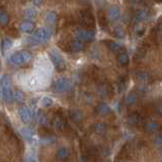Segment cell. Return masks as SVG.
I'll return each instance as SVG.
<instances>
[{
	"label": "cell",
	"mask_w": 162,
	"mask_h": 162,
	"mask_svg": "<svg viewBox=\"0 0 162 162\" xmlns=\"http://www.w3.org/2000/svg\"><path fill=\"white\" fill-rule=\"evenodd\" d=\"M129 61H130V57H129V55L126 52L120 54L119 57H117V62H119V64L122 66L127 65L129 63Z\"/></svg>",
	"instance_id": "obj_27"
},
{
	"label": "cell",
	"mask_w": 162,
	"mask_h": 162,
	"mask_svg": "<svg viewBox=\"0 0 162 162\" xmlns=\"http://www.w3.org/2000/svg\"><path fill=\"white\" fill-rule=\"evenodd\" d=\"M24 17L28 18V20H31V19H34V18L36 17L38 15V12H36V10L35 8H32V7H29V8H27L24 10Z\"/></svg>",
	"instance_id": "obj_22"
},
{
	"label": "cell",
	"mask_w": 162,
	"mask_h": 162,
	"mask_svg": "<svg viewBox=\"0 0 162 162\" xmlns=\"http://www.w3.org/2000/svg\"><path fill=\"white\" fill-rule=\"evenodd\" d=\"M136 78L141 82H148L151 80V74L147 71H143V70H140V71L136 72Z\"/></svg>",
	"instance_id": "obj_17"
},
{
	"label": "cell",
	"mask_w": 162,
	"mask_h": 162,
	"mask_svg": "<svg viewBox=\"0 0 162 162\" xmlns=\"http://www.w3.org/2000/svg\"><path fill=\"white\" fill-rule=\"evenodd\" d=\"M137 100H138V95L135 92H130L126 97H125L124 102L126 105L131 106V105H134L137 104Z\"/></svg>",
	"instance_id": "obj_18"
},
{
	"label": "cell",
	"mask_w": 162,
	"mask_h": 162,
	"mask_svg": "<svg viewBox=\"0 0 162 162\" xmlns=\"http://www.w3.org/2000/svg\"><path fill=\"white\" fill-rule=\"evenodd\" d=\"M145 54H146V51L143 49V48H139L137 53H136V59H142L145 56Z\"/></svg>",
	"instance_id": "obj_37"
},
{
	"label": "cell",
	"mask_w": 162,
	"mask_h": 162,
	"mask_svg": "<svg viewBox=\"0 0 162 162\" xmlns=\"http://www.w3.org/2000/svg\"><path fill=\"white\" fill-rule=\"evenodd\" d=\"M108 16L110 20L115 21L117 19H119L120 16H121V9L120 7L117 5H113L112 7L109 8V11H108Z\"/></svg>",
	"instance_id": "obj_10"
},
{
	"label": "cell",
	"mask_w": 162,
	"mask_h": 162,
	"mask_svg": "<svg viewBox=\"0 0 162 162\" xmlns=\"http://www.w3.org/2000/svg\"><path fill=\"white\" fill-rule=\"evenodd\" d=\"M142 122V117L139 115L138 113H132L130 116L128 117V123L131 126H137Z\"/></svg>",
	"instance_id": "obj_16"
},
{
	"label": "cell",
	"mask_w": 162,
	"mask_h": 162,
	"mask_svg": "<svg viewBox=\"0 0 162 162\" xmlns=\"http://www.w3.org/2000/svg\"><path fill=\"white\" fill-rule=\"evenodd\" d=\"M76 36L78 40H83V42H92L95 39V34L91 29H87L84 28H78L76 29Z\"/></svg>",
	"instance_id": "obj_3"
},
{
	"label": "cell",
	"mask_w": 162,
	"mask_h": 162,
	"mask_svg": "<svg viewBox=\"0 0 162 162\" xmlns=\"http://www.w3.org/2000/svg\"><path fill=\"white\" fill-rule=\"evenodd\" d=\"M92 131L97 135H104L106 132V126L104 123H95L92 126Z\"/></svg>",
	"instance_id": "obj_21"
},
{
	"label": "cell",
	"mask_w": 162,
	"mask_h": 162,
	"mask_svg": "<svg viewBox=\"0 0 162 162\" xmlns=\"http://www.w3.org/2000/svg\"><path fill=\"white\" fill-rule=\"evenodd\" d=\"M9 21V15L4 9L0 10V23H1L2 27H6L7 23Z\"/></svg>",
	"instance_id": "obj_26"
},
{
	"label": "cell",
	"mask_w": 162,
	"mask_h": 162,
	"mask_svg": "<svg viewBox=\"0 0 162 162\" xmlns=\"http://www.w3.org/2000/svg\"><path fill=\"white\" fill-rule=\"evenodd\" d=\"M144 32H145V28L144 27H140L138 28L137 29H136V35L137 36H142L143 34H144Z\"/></svg>",
	"instance_id": "obj_39"
},
{
	"label": "cell",
	"mask_w": 162,
	"mask_h": 162,
	"mask_svg": "<svg viewBox=\"0 0 162 162\" xmlns=\"http://www.w3.org/2000/svg\"><path fill=\"white\" fill-rule=\"evenodd\" d=\"M98 21H99V24H100V27L104 29V28H104V25L106 27V25H108V23H106L105 17H104V15H102V14H101V15H99V17H98Z\"/></svg>",
	"instance_id": "obj_38"
},
{
	"label": "cell",
	"mask_w": 162,
	"mask_h": 162,
	"mask_svg": "<svg viewBox=\"0 0 162 162\" xmlns=\"http://www.w3.org/2000/svg\"><path fill=\"white\" fill-rule=\"evenodd\" d=\"M98 92L99 94H101L102 96H109L110 92V87L109 84L102 83L98 86Z\"/></svg>",
	"instance_id": "obj_24"
},
{
	"label": "cell",
	"mask_w": 162,
	"mask_h": 162,
	"mask_svg": "<svg viewBox=\"0 0 162 162\" xmlns=\"http://www.w3.org/2000/svg\"><path fill=\"white\" fill-rule=\"evenodd\" d=\"M80 17H81V23H82L84 25H87V27H93L94 24V17L93 14L91 13V11L89 9H85L82 10L80 12Z\"/></svg>",
	"instance_id": "obj_5"
},
{
	"label": "cell",
	"mask_w": 162,
	"mask_h": 162,
	"mask_svg": "<svg viewBox=\"0 0 162 162\" xmlns=\"http://www.w3.org/2000/svg\"><path fill=\"white\" fill-rule=\"evenodd\" d=\"M53 28L51 27H44L40 28L34 32L32 40L36 43H45L49 40L53 36Z\"/></svg>",
	"instance_id": "obj_1"
},
{
	"label": "cell",
	"mask_w": 162,
	"mask_h": 162,
	"mask_svg": "<svg viewBox=\"0 0 162 162\" xmlns=\"http://www.w3.org/2000/svg\"><path fill=\"white\" fill-rule=\"evenodd\" d=\"M20 28L23 32H28V34H29V32H32V31H34L35 23L34 21H32V20H25V21H23V23H21Z\"/></svg>",
	"instance_id": "obj_19"
},
{
	"label": "cell",
	"mask_w": 162,
	"mask_h": 162,
	"mask_svg": "<svg viewBox=\"0 0 162 162\" xmlns=\"http://www.w3.org/2000/svg\"><path fill=\"white\" fill-rule=\"evenodd\" d=\"M54 126H55V128L57 129V130L63 131V130H65L66 122L62 119L61 117H57L56 119H55V121H54Z\"/></svg>",
	"instance_id": "obj_23"
},
{
	"label": "cell",
	"mask_w": 162,
	"mask_h": 162,
	"mask_svg": "<svg viewBox=\"0 0 162 162\" xmlns=\"http://www.w3.org/2000/svg\"><path fill=\"white\" fill-rule=\"evenodd\" d=\"M24 100V95L21 92L20 90H15L14 91V101L18 102V104H21Z\"/></svg>",
	"instance_id": "obj_32"
},
{
	"label": "cell",
	"mask_w": 162,
	"mask_h": 162,
	"mask_svg": "<svg viewBox=\"0 0 162 162\" xmlns=\"http://www.w3.org/2000/svg\"><path fill=\"white\" fill-rule=\"evenodd\" d=\"M158 32H159L160 34L162 35V23L159 25H158Z\"/></svg>",
	"instance_id": "obj_42"
},
{
	"label": "cell",
	"mask_w": 162,
	"mask_h": 162,
	"mask_svg": "<svg viewBox=\"0 0 162 162\" xmlns=\"http://www.w3.org/2000/svg\"><path fill=\"white\" fill-rule=\"evenodd\" d=\"M156 113H157V115H159V116L162 117V104L157 105V108H156Z\"/></svg>",
	"instance_id": "obj_41"
},
{
	"label": "cell",
	"mask_w": 162,
	"mask_h": 162,
	"mask_svg": "<svg viewBox=\"0 0 162 162\" xmlns=\"http://www.w3.org/2000/svg\"><path fill=\"white\" fill-rule=\"evenodd\" d=\"M148 16H149L148 10L142 8V9H139L138 11L136 12L134 18H135V21H137V23H142V21L146 20L147 18H148Z\"/></svg>",
	"instance_id": "obj_14"
},
{
	"label": "cell",
	"mask_w": 162,
	"mask_h": 162,
	"mask_svg": "<svg viewBox=\"0 0 162 162\" xmlns=\"http://www.w3.org/2000/svg\"><path fill=\"white\" fill-rule=\"evenodd\" d=\"M159 128H160V124L156 121L148 122V123L145 125V131L149 134H152V133H154V132H157L158 130H159Z\"/></svg>",
	"instance_id": "obj_15"
},
{
	"label": "cell",
	"mask_w": 162,
	"mask_h": 162,
	"mask_svg": "<svg viewBox=\"0 0 162 162\" xmlns=\"http://www.w3.org/2000/svg\"><path fill=\"white\" fill-rule=\"evenodd\" d=\"M154 145H155L157 148L162 149V134L157 135L155 138H154Z\"/></svg>",
	"instance_id": "obj_36"
},
{
	"label": "cell",
	"mask_w": 162,
	"mask_h": 162,
	"mask_svg": "<svg viewBox=\"0 0 162 162\" xmlns=\"http://www.w3.org/2000/svg\"><path fill=\"white\" fill-rule=\"evenodd\" d=\"M106 46H108L109 49L113 53H119L122 50V47L120 44L112 40H106Z\"/></svg>",
	"instance_id": "obj_20"
},
{
	"label": "cell",
	"mask_w": 162,
	"mask_h": 162,
	"mask_svg": "<svg viewBox=\"0 0 162 162\" xmlns=\"http://www.w3.org/2000/svg\"><path fill=\"white\" fill-rule=\"evenodd\" d=\"M9 61H10V63H11V64L17 65V66H21V65L24 64L23 55H21L20 52L13 53V54L11 55V56L9 57Z\"/></svg>",
	"instance_id": "obj_12"
},
{
	"label": "cell",
	"mask_w": 162,
	"mask_h": 162,
	"mask_svg": "<svg viewBox=\"0 0 162 162\" xmlns=\"http://www.w3.org/2000/svg\"><path fill=\"white\" fill-rule=\"evenodd\" d=\"M56 157L57 159L60 161H68L70 159V157H71V151H70L68 147L61 146L60 148L57 150Z\"/></svg>",
	"instance_id": "obj_6"
},
{
	"label": "cell",
	"mask_w": 162,
	"mask_h": 162,
	"mask_svg": "<svg viewBox=\"0 0 162 162\" xmlns=\"http://www.w3.org/2000/svg\"><path fill=\"white\" fill-rule=\"evenodd\" d=\"M24 162H36V158L32 155H29V156H28L27 158H25Z\"/></svg>",
	"instance_id": "obj_40"
},
{
	"label": "cell",
	"mask_w": 162,
	"mask_h": 162,
	"mask_svg": "<svg viewBox=\"0 0 162 162\" xmlns=\"http://www.w3.org/2000/svg\"><path fill=\"white\" fill-rule=\"evenodd\" d=\"M20 53H21V55H23V58L24 64L28 63V62L32 60V53H31V52H29V51H28V50H23V51H21Z\"/></svg>",
	"instance_id": "obj_33"
},
{
	"label": "cell",
	"mask_w": 162,
	"mask_h": 162,
	"mask_svg": "<svg viewBox=\"0 0 162 162\" xmlns=\"http://www.w3.org/2000/svg\"><path fill=\"white\" fill-rule=\"evenodd\" d=\"M12 47V40L8 39V38H5L4 40H2V51L3 52H5L8 49Z\"/></svg>",
	"instance_id": "obj_31"
},
{
	"label": "cell",
	"mask_w": 162,
	"mask_h": 162,
	"mask_svg": "<svg viewBox=\"0 0 162 162\" xmlns=\"http://www.w3.org/2000/svg\"><path fill=\"white\" fill-rule=\"evenodd\" d=\"M20 133H21V135H23V137L25 140H28V141H31V140H32V138H34L32 131L29 128H28V127H24V128L21 129Z\"/></svg>",
	"instance_id": "obj_25"
},
{
	"label": "cell",
	"mask_w": 162,
	"mask_h": 162,
	"mask_svg": "<svg viewBox=\"0 0 162 162\" xmlns=\"http://www.w3.org/2000/svg\"><path fill=\"white\" fill-rule=\"evenodd\" d=\"M0 83H1V87L3 88H7V87H11V82H10V77L8 75H2L1 77V81H0Z\"/></svg>",
	"instance_id": "obj_28"
},
{
	"label": "cell",
	"mask_w": 162,
	"mask_h": 162,
	"mask_svg": "<svg viewBox=\"0 0 162 162\" xmlns=\"http://www.w3.org/2000/svg\"><path fill=\"white\" fill-rule=\"evenodd\" d=\"M70 117L74 123H80L84 119V113L80 109H72L70 110Z\"/></svg>",
	"instance_id": "obj_13"
},
{
	"label": "cell",
	"mask_w": 162,
	"mask_h": 162,
	"mask_svg": "<svg viewBox=\"0 0 162 162\" xmlns=\"http://www.w3.org/2000/svg\"><path fill=\"white\" fill-rule=\"evenodd\" d=\"M49 56L52 63L55 66V68H56L58 71H63V70L66 69V62L64 60V58L58 52H56V51H51L49 53Z\"/></svg>",
	"instance_id": "obj_2"
},
{
	"label": "cell",
	"mask_w": 162,
	"mask_h": 162,
	"mask_svg": "<svg viewBox=\"0 0 162 162\" xmlns=\"http://www.w3.org/2000/svg\"><path fill=\"white\" fill-rule=\"evenodd\" d=\"M54 89L57 92H67L71 89V81L65 77H61L55 81Z\"/></svg>",
	"instance_id": "obj_4"
},
{
	"label": "cell",
	"mask_w": 162,
	"mask_h": 162,
	"mask_svg": "<svg viewBox=\"0 0 162 162\" xmlns=\"http://www.w3.org/2000/svg\"><path fill=\"white\" fill-rule=\"evenodd\" d=\"M54 104V100L52 97L50 96H44L42 98V100H40V104H42L44 108H49Z\"/></svg>",
	"instance_id": "obj_30"
},
{
	"label": "cell",
	"mask_w": 162,
	"mask_h": 162,
	"mask_svg": "<svg viewBox=\"0 0 162 162\" xmlns=\"http://www.w3.org/2000/svg\"><path fill=\"white\" fill-rule=\"evenodd\" d=\"M68 48L72 51V52H80V51L85 49V43H84L83 40L76 39L69 43Z\"/></svg>",
	"instance_id": "obj_8"
},
{
	"label": "cell",
	"mask_w": 162,
	"mask_h": 162,
	"mask_svg": "<svg viewBox=\"0 0 162 162\" xmlns=\"http://www.w3.org/2000/svg\"><path fill=\"white\" fill-rule=\"evenodd\" d=\"M1 96L3 100H5L6 102H11L14 100V91L11 89V87H1Z\"/></svg>",
	"instance_id": "obj_9"
},
{
	"label": "cell",
	"mask_w": 162,
	"mask_h": 162,
	"mask_svg": "<svg viewBox=\"0 0 162 162\" xmlns=\"http://www.w3.org/2000/svg\"><path fill=\"white\" fill-rule=\"evenodd\" d=\"M57 19V14L55 11H48L46 13V20L49 23H54Z\"/></svg>",
	"instance_id": "obj_29"
},
{
	"label": "cell",
	"mask_w": 162,
	"mask_h": 162,
	"mask_svg": "<svg viewBox=\"0 0 162 162\" xmlns=\"http://www.w3.org/2000/svg\"><path fill=\"white\" fill-rule=\"evenodd\" d=\"M96 113L100 116H108L112 113V109L109 108V105H108L105 102H100L96 106Z\"/></svg>",
	"instance_id": "obj_11"
},
{
	"label": "cell",
	"mask_w": 162,
	"mask_h": 162,
	"mask_svg": "<svg viewBox=\"0 0 162 162\" xmlns=\"http://www.w3.org/2000/svg\"><path fill=\"white\" fill-rule=\"evenodd\" d=\"M18 113H19L20 120L23 121V123L28 124L32 121V112L28 106H21V108L18 109Z\"/></svg>",
	"instance_id": "obj_7"
},
{
	"label": "cell",
	"mask_w": 162,
	"mask_h": 162,
	"mask_svg": "<svg viewBox=\"0 0 162 162\" xmlns=\"http://www.w3.org/2000/svg\"><path fill=\"white\" fill-rule=\"evenodd\" d=\"M113 35L119 39H124L125 35L126 34H125V31L121 27H117V28H116L115 29H113Z\"/></svg>",
	"instance_id": "obj_34"
},
{
	"label": "cell",
	"mask_w": 162,
	"mask_h": 162,
	"mask_svg": "<svg viewBox=\"0 0 162 162\" xmlns=\"http://www.w3.org/2000/svg\"><path fill=\"white\" fill-rule=\"evenodd\" d=\"M49 117H48L46 113H40L39 116V123L40 125H43V126H45V125L49 124Z\"/></svg>",
	"instance_id": "obj_35"
}]
</instances>
